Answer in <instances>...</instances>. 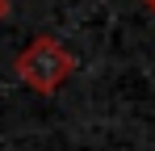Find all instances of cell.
I'll list each match as a JSON object with an SVG mask.
<instances>
[{"label": "cell", "mask_w": 155, "mask_h": 151, "mask_svg": "<svg viewBox=\"0 0 155 151\" xmlns=\"http://www.w3.org/2000/svg\"><path fill=\"white\" fill-rule=\"evenodd\" d=\"M143 4H147V8H151V13H155V0H143Z\"/></svg>", "instance_id": "3957f363"}, {"label": "cell", "mask_w": 155, "mask_h": 151, "mask_svg": "<svg viewBox=\"0 0 155 151\" xmlns=\"http://www.w3.org/2000/svg\"><path fill=\"white\" fill-rule=\"evenodd\" d=\"M4 17H8V0H0V21H4Z\"/></svg>", "instance_id": "7a4b0ae2"}, {"label": "cell", "mask_w": 155, "mask_h": 151, "mask_svg": "<svg viewBox=\"0 0 155 151\" xmlns=\"http://www.w3.org/2000/svg\"><path fill=\"white\" fill-rule=\"evenodd\" d=\"M71 72H76V55L63 42H54V38H34L17 55V76L38 92H54Z\"/></svg>", "instance_id": "6da1fadb"}]
</instances>
